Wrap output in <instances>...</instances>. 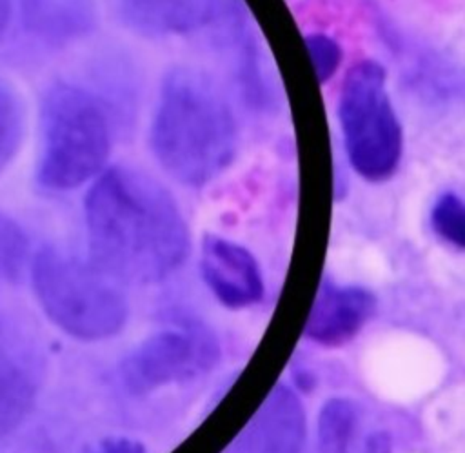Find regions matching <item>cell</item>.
<instances>
[{
  "mask_svg": "<svg viewBox=\"0 0 465 453\" xmlns=\"http://www.w3.org/2000/svg\"><path fill=\"white\" fill-rule=\"evenodd\" d=\"M84 211L89 258L122 284L160 282L187 257L189 229L174 196L140 169H104Z\"/></svg>",
  "mask_w": 465,
  "mask_h": 453,
  "instance_id": "cell-1",
  "label": "cell"
},
{
  "mask_svg": "<svg viewBox=\"0 0 465 453\" xmlns=\"http://www.w3.org/2000/svg\"><path fill=\"white\" fill-rule=\"evenodd\" d=\"M151 151L176 182L200 187L232 162L234 113L218 84L193 65L171 67L160 84L149 127Z\"/></svg>",
  "mask_w": 465,
  "mask_h": 453,
  "instance_id": "cell-2",
  "label": "cell"
},
{
  "mask_svg": "<svg viewBox=\"0 0 465 453\" xmlns=\"http://www.w3.org/2000/svg\"><path fill=\"white\" fill-rule=\"evenodd\" d=\"M42 147L36 178L49 191H69L96 178L113 144L111 116L93 91L56 82L40 109Z\"/></svg>",
  "mask_w": 465,
  "mask_h": 453,
  "instance_id": "cell-3",
  "label": "cell"
},
{
  "mask_svg": "<svg viewBox=\"0 0 465 453\" xmlns=\"http://www.w3.org/2000/svg\"><path fill=\"white\" fill-rule=\"evenodd\" d=\"M31 280L45 315L78 340H107L127 324L124 284L91 258L44 247L31 264Z\"/></svg>",
  "mask_w": 465,
  "mask_h": 453,
  "instance_id": "cell-4",
  "label": "cell"
},
{
  "mask_svg": "<svg viewBox=\"0 0 465 453\" xmlns=\"http://www.w3.org/2000/svg\"><path fill=\"white\" fill-rule=\"evenodd\" d=\"M338 120L352 169L369 182L391 178L403 155V129L387 89V73L374 60L358 62L345 76Z\"/></svg>",
  "mask_w": 465,
  "mask_h": 453,
  "instance_id": "cell-5",
  "label": "cell"
},
{
  "mask_svg": "<svg viewBox=\"0 0 465 453\" xmlns=\"http://www.w3.org/2000/svg\"><path fill=\"white\" fill-rule=\"evenodd\" d=\"M218 358L216 335L205 324L187 320L143 338L124 358L120 375L131 395H149L207 375Z\"/></svg>",
  "mask_w": 465,
  "mask_h": 453,
  "instance_id": "cell-6",
  "label": "cell"
},
{
  "mask_svg": "<svg viewBox=\"0 0 465 453\" xmlns=\"http://www.w3.org/2000/svg\"><path fill=\"white\" fill-rule=\"evenodd\" d=\"M120 15L133 33L145 38L216 31L234 42L247 33L240 0H120Z\"/></svg>",
  "mask_w": 465,
  "mask_h": 453,
  "instance_id": "cell-7",
  "label": "cell"
},
{
  "mask_svg": "<svg viewBox=\"0 0 465 453\" xmlns=\"http://www.w3.org/2000/svg\"><path fill=\"white\" fill-rule=\"evenodd\" d=\"M305 411L300 397L278 384L222 453H300Z\"/></svg>",
  "mask_w": 465,
  "mask_h": 453,
  "instance_id": "cell-8",
  "label": "cell"
},
{
  "mask_svg": "<svg viewBox=\"0 0 465 453\" xmlns=\"http://www.w3.org/2000/svg\"><path fill=\"white\" fill-rule=\"evenodd\" d=\"M200 273L214 298L229 309L254 306L263 297L260 266L238 242L216 235L202 238Z\"/></svg>",
  "mask_w": 465,
  "mask_h": 453,
  "instance_id": "cell-9",
  "label": "cell"
},
{
  "mask_svg": "<svg viewBox=\"0 0 465 453\" xmlns=\"http://www.w3.org/2000/svg\"><path fill=\"white\" fill-rule=\"evenodd\" d=\"M40 364L29 338L0 311V437L16 429L33 409Z\"/></svg>",
  "mask_w": 465,
  "mask_h": 453,
  "instance_id": "cell-10",
  "label": "cell"
},
{
  "mask_svg": "<svg viewBox=\"0 0 465 453\" xmlns=\"http://www.w3.org/2000/svg\"><path fill=\"white\" fill-rule=\"evenodd\" d=\"M374 309L376 298L367 287L323 280L303 333L316 344L341 346L363 329Z\"/></svg>",
  "mask_w": 465,
  "mask_h": 453,
  "instance_id": "cell-11",
  "label": "cell"
},
{
  "mask_svg": "<svg viewBox=\"0 0 465 453\" xmlns=\"http://www.w3.org/2000/svg\"><path fill=\"white\" fill-rule=\"evenodd\" d=\"M18 18L33 42L60 49L96 29L98 9L94 0H20Z\"/></svg>",
  "mask_w": 465,
  "mask_h": 453,
  "instance_id": "cell-12",
  "label": "cell"
},
{
  "mask_svg": "<svg viewBox=\"0 0 465 453\" xmlns=\"http://www.w3.org/2000/svg\"><path fill=\"white\" fill-rule=\"evenodd\" d=\"M361 422V406L356 400L329 398L318 413V453H360L367 435L360 433Z\"/></svg>",
  "mask_w": 465,
  "mask_h": 453,
  "instance_id": "cell-13",
  "label": "cell"
},
{
  "mask_svg": "<svg viewBox=\"0 0 465 453\" xmlns=\"http://www.w3.org/2000/svg\"><path fill=\"white\" fill-rule=\"evenodd\" d=\"M409 56L412 58H409L411 67L405 69V75L421 96L436 104L454 96V91L460 89V76L452 64L443 62L434 51L414 49Z\"/></svg>",
  "mask_w": 465,
  "mask_h": 453,
  "instance_id": "cell-14",
  "label": "cell"
},
{
  "mask_svg": "<svg viewBox=\"0 0 465 453\" xmlns=\"http://www.w3.org/2000/svg\"><path fill=\"white\" fill-rule=\"evenodd\" d=\"M24 135V107L16 91L0 78V175L18 151Z\"/></svg>",
  "mask_w": 465,
  "mask_h": 453,
  "instance_id": "cell-15",
  "label": "cell"
},
{
  "mask_svg": "<svg viewBox=\"0 0 465 453\" xmlns=\"http://www.w3.org/2000/svg\"><path fill=\"white\" fill-rule=\"evenodd\" d=\"M430 227L447 244L463 249L465 246V206L458 193H441L430 207Z\"/></svg>",
  "mask_w": 465,
  "mask_h": 453,
  "instance_id": "cell-16",
  "label": "cell"
},
{
  "mask_svg": "<svg viewBox=\"0 0 465 453\" xmlns=\"http://www.w3.org/2000/svg\"><path fill=\"white\" fill-rule=\"evenodd\" d=\"M303 42L309 51L318 82L320 84L329 82L341 64V58H343L341 45L331 35L318 33V31L307 33L303 36Z\"/></svg>",
  "mask_w": 465,
  "mask_h": 453,
  "instance_id": "cell-17",
  "label": "cell"
},
{
  "mask_svg": "<svg viewBox=\"0 0 465 453\" xmlns=\"http://www.w3.org/2000/svg\"><path fill=\"white\" fill-rule=\"evenodd\" d=\"M27 244L22 231L0 216V278L7 280L20 273V267L25 260Z\"/></svg>",
  "mask_w": 465,
  "mask_h": 453,
  "instance_id": "cell-18",
  "label": "cell"
},
{
  "mask_svg": "<svg viewBox=\"0 0 465 453\" xmlns=\"http://www.w3.org/2000/svg\"><path fill=\"white\" fill-rule=\"evenodd\" d=\"M84 453H147L143 444L127 437H111Z\"/></svg>",
  "mask_w": 465,
  "mask_h": 453,
  "instance_id": "cell-19",
  "label": "cell"
},
{
  "mask_svg": "<svg viewBox=\"0 0 465 453\" xmlns=\"http://www.w3.org/2000/svg\"><path fill=\"white\" fill-rule=\"evenodd\" d=\"M11 15H13V5L11 0H0V42L4 40L9 22H11Z\"/></svg>",
  "mask_w": 465,
  "mask_h": 453,
  "instance_id": "cell-20",
  "label": "cell"
}]
</instances>
